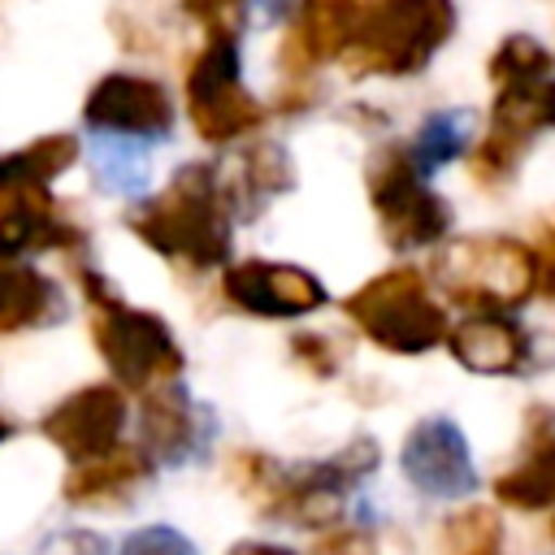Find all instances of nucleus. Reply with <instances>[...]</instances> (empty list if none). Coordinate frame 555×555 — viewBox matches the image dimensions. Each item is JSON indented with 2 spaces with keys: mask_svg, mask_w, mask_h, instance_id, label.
Listing matches in <instances>:
<instances>
[{
  "mask_svg": "<svg viewBox=\"0 0 555 555\" xmlns=\"http://www.w3.org/2000/svg\"><path fill=\"white\" fill-rule=\"evenodd\" d=\"M130 230L165 260L212 269L230 256V191L212 165H182L160 195H152Z\"/></svg>",
  "mask_w": 555,
  "mask_h": 555,
  "instance_id": "nucleus-1",
  "label": "nucleus"
},
{
  "mask_svg": "<svg viewBox=\"0 0 555 555\" xmlns=\"http://www.w3.org/2000/svg\"><path fill=\"white\" fill-rule=\"evenodd\" d=\"M91 304V343L126 390H156L182 373V351L156 312L121 304V295L91 269H78Z\"/></svg>",
  "mask_w": 555,
  "mask_h": 555,
  "instance_id": "nucleus-2",
  "label": "nucleus"
},
{
  "mask_svg": "<svg viewBox=\"0 0 555 555\" xmlns=\"http://www.w3.org/2000/svg\"><path fill=\"white\" fill-rule=\"evenodd\" d=\"M455 26L451 0H373L343 52L351 78H399L429 65Z\"/></svg>",
  "mask_w": 555,
  "mask_h": 555,
  "instance_id": "nucleus-3",
  "label": "nucleus"
},
{
  "mask_svg": "<svg viewBox=\"0 0 555 555\" xmlns=\"http://www.w3.org/2000/svg\"><path fill=\"white\" fill-rule=\"evenodd\" d=\"M434 282L451 304L473 312H507L538 291V256L516 238L473 234L434 256Z\"/></svg>",
  "mask_w": 555,
  "mask_h": 555,
  "instance_id": "nucleus-4",
  "label": "nucleus"
},
{
  "mask_svg": "<svg viewBox=\"0 0 555 555\" xmlns=\"http://www.w3.org/2000/svg\"><path fill=\"white\" fill-rule=\"evenodd\" d=\"M343 312L364 330V338H373L382 351H395V356H421L447 343L451 334L447 312L429 295L425 278L408 264L369 278L360 291L347 295Z\"/></svg>",
  "mask_w": 555,
  "mask_h": 555,
  "instance_id": "nucleus-5",
  "label": "nucleus"
},
{
  "mask_svg": "<svg viewBox=\"0 0 555 555\" xmlns=\"http://www.w3.org/2000/svg\"><path fill=\"white\" fill-rule=\"evenodd\" d=\"M186 113L199 139L230 143L264 121L260 100L247 95L238 78V43L234 35H208L204 48L186 65Z\"/></svg>",
  "mask_w": 555,
  "mask_h": 555,
  "instance_id": "nucleus-6",
  "label": "nucleus"
},
{
  "mask_svg": "<svg viewBox=\"0 0 555 555\" xmlns=\"http://www.w3.org/2000/svg\"><path fill=\"white\" fill-rule=\"evenodd\" d=\"M421 173L425 169L408 147H382L369 160V199L386 243L395 247H429L451 225V208L425 186Z\"/></svg>",
  "mask_w": 555,
  "mask_h": 555,
  "instance_id": "nucleus-7",
  "label": "nucleus"
},
{
  "mask_svg": "<svg viewBox=\"0 0 555 555\" xmlns=\"http://www.w3.org/2000/svg\"><path fill=\"white\" fill-rule=\"evenodd\" d=\"M555 126V78L529 74V78H499L494 82V108H490V130L473 147L468 169L481 186H499L512 178L525 143Z\"/></svg>",
  "mask_w": 555,
  "mask_h": 555,
  "instance_id": "nucleus-8",
  "label": "nucleus"
},
{
  "mask_svg": "<svg viewBox=\"0 0 555 555\" xmlns=\"http://www.w3.org/2000/svg\"><path fill=\"white\" fill-rule=\"evenodd\" d=\"M78 225L61 217L52 191L35 182L13 152L0 156V256L22 260L30 251H74Z\"/></svg>",
  "mask_w": 555,
  "mask_h": 555,
  "instance_id": "nucleus-9",
  "label": "nucleus"
},
{
  "mask_svg": "<svg viewBox=\"0 0 555 555\" xmlns=\"http://www.w3.org/2000/svg\"><path fill=\"white\" fill-rule=\"evenodd\" d=\"M121 425H126V399L117 386H87L61 399L43 416V438L69 455V464L108 455L121 447Z\"/></svg>",
  "mask_w": 555,
  "mask_h": 555,
  "instance_id": "nucleus-10",
  "label": "nucleus"
},
{
  "mask_svg": "<svg viewBox=\"0 0 555 555\" xmlns=\"http://www.w3.org/2000/svg\"><path fill=\"white\" fill-rule=\"evenodd\" d=\"M221 295L256 317H304L325 304V286L295 264L278 260H238L221 273Z\"/></svg>",
  "mask_w": 555,
  "mask_h": 555,
  "instance_id": "nucleus-11",
  "label": "nucleus"
},
{
  "mask_svg": "<svg viewBox=\"0 0 555 555\" xmlns=\"http://www.w3.org/2000/svg\"><path fill=\"white\" fill-rule=\"evenodd\" d=\"M373 464H377V442L356 438V442L343 447L334 460L299 468V473L291 477V499H286L282 520H295V525H308V529L334 525L338 512H343L347 490H351L360 477H369Z\"/></svg>",
  "mask_w": 555,
  "mask_h": 555,
  "instance_id": "nucleus-12",
  "label": "nucleus"
},
{
  "mask_svg": "<svg viewBox=\"0 0 555 555\" xmlns=\"http://www.w3.org/2000/svg\"><path fill=\"white\" fill-rule=\"evenodd\" d=\"M403 473L429 499H464L473 490V455L455 421L429 416L403 442Z\"/></svg>",
  "mask_w": 555,
  "mask_h": 555,
  "instance_id": "nucleus-13",
  "label": "nucleus"
},
{
  "mask_svg": "<svg viewBox=\"0 0 555 555\" xmlns=\"http://www.w3.org/2000/svg\"><path fill=\"white\" fill-rule=\"evenodd\" d=\"M82 117L87 126L95 130H113V134H165L169 121H173V108H169V95L160 82L152 78H139V74H104L87 104H82Z\"/></svg>",
  "mask_w": 555,
  "mask_h": 555,
  "instance_id": "nucleus-14",
  "label": "nucleus"
},
{
  "mask_svg": "<svg viewBox=\"0 0 555 555\" xmlns=\"http://www.w3.org/2000/svg\"><path fill=\"white\" fill-rule=\"evenodd\" d=\"M364 0H299L295 9V26L282 43V69L286 74H308L317 65H325L330 56L343 61V52L351 48L360 22H364Z\"/></svg>",
  "mask_w": 555,
  "mask_h": 555,
  "instance_id": "nucleus-15",
  "label": "nucleus"
},
{
  "mask_svg": "<svg viewBox=\"0 0 555 555\" xmlns=\"http://www.w3.org/2000/svg\"><path fill=\"white\" fill-rule=\"evenodd\" d=\"M494 499L516 512H538L555 503V412L551 408H529L525 447L516 464L499 473Z\"/></svg>",
  "mask_w": 555,
  "mask_h": 555,
  "instance_id": "nucleus-16",
  "label": "nucleus"
},
{
  "mask_svg": "<svg viewBox=\"0 0 555 555\" xmlns=\"http://www.w3.org/2000/svg\"><path fill=\"white\" fill-rule=\"evenodd\" d=\"M451 356L473 373H520L529 360L525 330L503 312H473L447 334Z\"/></svg>",
  "mask_w": 555,
  "mask_h": 555,
  "instance_id": "nucleus-17",
  "label": "nucleus"
},
{
  "mask_svg": "<svg viewBox=\"0 0 555 555\" xmlns=\"http://www.w3.org/2000/svg\"><path fill=\"white\" fill-rule=\"evenodd\" d=\"M152 473V460L143 447H113L108 455H95V460H82L69 468L65 477V503L74 507H108V503H121L134 494V486Z\"/></svg>",
  "mask_w": 555,
  "mask_h": 555,
  "instance_id": "nucleus-18",
  "label": "nucleus"
},
{
  "mask_svg": "<svg viewBox=\"0 0 555 555\" xmlns=\"http://www.w3.org/2000/svg\"><path fill=\"white\" fill-rule=\"evenodd\" d=\"M143 451L156 464H182L195 451V408L182 390L156 386L143 395Z\"/></svg>",
  "mask_w": 555,
  "mask_h": 555,
  "instance_id": "nucleus-19",
  "label": "nucleus"
},
{
  "mask_svg": "<svg viewBox=\"0 0 555 555\" xmlns=\"http://www.w3.org/2000/svg\"><path fill=\"white\" fill-rule=\"evenodd\" d=\"M48 317H56L52 282L35 264L0 256V334L30 330V325H39Z\"/></svg>",
  "mask_w": 555,
  "mask_h": 555,
  "instance_id": "nucleus-20",
  "label": "nucleus"
},
{
  "mask_svg": "<svg viewBox=\"0 0 555 555\" xmlns=\"http://www.w3.org/2000/svg\"><path fill=\"white\" fill-rule=\"evenodd\" d=\"M225 477H230V486H234L256 512H264V516H282V512H286L295 468L278 464L273 455H264V451H234L230 464H225Z\"/></svg>",
  "mask_w": 555,
  "mask_h": 555,
  "instance_id": "nucleus-21",
  "label": "nucleus"
},
{
  "mask_svg": "<svg viewBox=\"0 0 555 555\" xmlns=\"http://www.w3.org/2000/svg\"><path fill=\"white\" fill-rule=\"evenodd\" d=\"M442 555H503V520L490 503H468L442 520Z\"/></svg>",
  "mask_w": 555,
  "mask_h": 555,
  "instance_id": "nucleus-22",
  "label": "nucleus"
},
{
  "mask_svg": "<svg viewBox=\"0 0 555 555\" xmlns=\"http://www.w3.org/2000/svg\"><path fill=\"white\" fill-rule=\"evenodd\" d=\"M460 147H464L460 121H455V117H429V126L421 130V139H416V147H412V156H416V165H421V169H434V165L451 160Z\"/></svg>",
  "mask_w": 555,
  "mask_h": 555,
  "instance_id": "nucleus-23",
  "label": "nucleus"
},
{
  "mask_svg": "<svg viewBox=\"0 0 555 555\" xmlns=\"http://www.w3.org/2000/svg\"><path fill=\"white\" fill-rule=\"evenodd\" d=\"M243 173H247V186L260 195H278V191H286V182H291V169H286V156H282V147H273V143H264V147H251L247 156H243Z\"/></svg>",
  "mask_w": 555,
  "mask_h": 555,
  "instance_id": "nucleus-24",
  "label": "nucleus"
},
{
  "mask_svg": "<svg viewBox=\"0 0 555 555\" xmlns=\"http://www.w3.org/2000/svg\"><path fill=\"white\" fill-rule=\"evenodd\" d=\"M186 17H195L208 35H238L247 0H182Z\"/></svg>",
  "mask_w": 555,
  "mask_h": 555,
  "instance_id": "nucleus-25",
  "label": "nucleus"
},
{
  "mask_svg": "<svg viewBox=\"0 0 555 555\" xmlns=\"http://www.w3.org/2000/svg\"><path fill=\"white\" fill-rule=\"evenodd\" d=\"M117 555H195V546L178 533V529H165V525H147V529H134Z\"/></svg>",
  "mask_w": 555,
  "mask_h": 555,
  "instance_id": "nucleus-26",
  "label": "nucleus"
},
{
  "mask_svg": "<svg viewBox=\"0 0 555 555\" xmlns=\"http://www.w3.org/2000/svg\"><path fill=\"white\" fill-rule=\"evenodd\" d=\"M312 555H386V551H382V542H377L373 533H364V529H330V533L312 546Z\"/></svg>",
  "mask_w": 555,
  "mask_h": 555,
  "instance_id": "nucleus-27",
  "label": "nucleus"
},
{
  "mask_svg": "<svg viewBox=\"0 0 555 555\" xmlns=\"http://www.w3.org/2000/svg\"><path fill=\"white\" fill-rule=\"evenodd\" d=\"M295 356H299L312 373H321V377H325V373H334V351H330V343H325V338L299 334V338H295Z\"/></svg>",
  "mask_w": 555,
  "mask_h": 555,
  "instance_id": "nucleus-28",
  "label": "nucleus"
},
{
  "mask_svg": "<svg viewBox=\"0 0 555 555\" xmlns=\"http://www.w3.org/2000/svg\"><path fill=\"white\" fill-rule=\"evenodd\" d=\"M533 256H538V291L546 299H555V225L542 234V247Z\"/></svg>",
  "mask_w": 555,
  "mask_h": 555,
  "instance_id": "nucleus-29",
  "label": "nucleus"
},
{
  "mask_svg": "<svg viewBox=\"0 0 555 555\" xmlns=\"http://www.w3.org/2000/svg\"><path fill=\"white\" fill-rule=\"evenodd\" d=\"M225 555H295V551L278 546V542H234Z\"/></svg>",
  "mask_w": 555,
  "mask_h": 555,
  "instance_id": "nucleus-30",
  "label": "nucleus"
},
{
  "mask_svg": "<svg viewBox=\"0 0 555 555\" xmlns=\"http://www.w3.org/2000/svg\"><path fill=\"white\" fill-rule=\"evenodd\" d=\"M9 434H13V425H9V416H0V442H4Z\"/></svg>",
  "mask_w": 555,
  "mask_h": 555,
  "instance_id": "nucleus-31",
  "label": "nucleus"
}]
</instances>
